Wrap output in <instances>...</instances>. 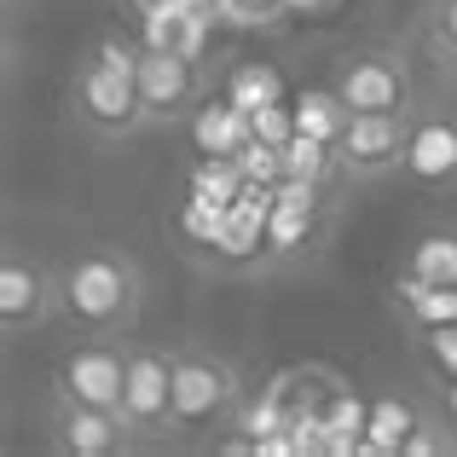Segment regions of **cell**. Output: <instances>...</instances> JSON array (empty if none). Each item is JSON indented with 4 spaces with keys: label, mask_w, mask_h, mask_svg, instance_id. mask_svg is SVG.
I'll list each match as a JSON object with an SVG mask.
<instances>
[{
    "label": "cell",
    "mask_w": 457,
    "mask_h": 457,
    "mask_svg": "<svg viewBox=\"0 0 457 457\" xmlns=\"http://www.w3.org/2000/svg\"><path fill=\"white\" fill-rule=\"evenodd\" d=\"M365 417H370V405L359 400V394L336 388L330 405H324V452H330V457L359 452V446H365Z\"/></svg>",
    "instance_id": "2e32d148"
},
{
    "label": "cell",
    "mask_w": 457,
    "mask_h": 457,
    "mask_svg": "<svg viewBox=\"0 0 457 457\" xmlns=\"http://www.w3.org/2000/svg\"><path fill=\"white\" fill-rule=\"evenodd\" d=\"M405 272H417L435 290H457V226H428L405 249Z\"/></svg>",
    "instance_id": "5bb4252c"
},
{
    "label": "cell",
    "mask_w": 457,
    "mask_h": 457,
    "mask_svg": "<svg viewBox=\"0 0 457 457\" xmlns=\"http://www.w3.org/2000/svg\"><path fill=\"white\" fill-rule=\"evenodd\" d=\"M347 122H353V111L342 104V93H336V87L302 93V99H295V116H290L295 134H312V139H324V145H336V139L347 134Z\"/></svg>",
    "instance_id": "9a60e30c"
},
{
    "label": "cell",
    "mask_w": 457,
    "mask_h": 457,
    "mask_svg": "<svg viewBox=\"0 0 457 457\" xmlns=\"http://www.w3.org/2000/svg\"><path fill=\"white\" fill-rule=\"evenodd\" d=\"M244 405V377L232 359L179 347L174 353V435H209L226 428Z\"/></svg>",
    "instance_id": "3957f363"
},
{
    "label": "cell",
    "mask_w": 457,
    "mask_h": 457,
    "mask_svg": "<svg viewBox=\"0 0 457 457\" xmlns=\"http://www.w3.org/2000/svg\"><path fill=\"white\" fill-rule=\"evenodd\" d=\"M394 307H400L405 330H417V336L457 324V290H435V284H423L405 267H400V278H394Z\"/></svg>",
    "instance_id": "4fadbf2b"
},
{
    "label": "cell",
    "mask_w": 457,
    "mask_h": 457,
    "mask_svg": "<svg viewBox=\"0 0 457 457\" xmlns=\"http://www.w3.org/2000/svg\"><path fill=\"white\" fill-rule=\"evenodd\" d=\"M6 6H23V0H6Z\"/></svg>",
    "instance_id": "44dd1931"
},
{
    "label": "cell",
    "mask_w": 457,
    "mask_h": 457,
    "mask_svg": "<svg viewBox=\"0 0 457 457\" xmlns=\"http://www.w3.org/2000/svg\"><path fill=\"white\" fill-rule=\"evenodd\" d=\"M428 29H435V41L457 58V0H440V6H435V23H428Z\"/></svg>",
    "instance_id": "ffe728a7"
},
{
    "label": "cell",
    "mask_w": 457,
    "mask_h": 457,
    "mask_svg": "<svg viewBox=\"0 0 457 457\" xmlns=\"http://www.w3.org/2000/svg\"><path fill=\"white\" fill-rule=\"evenodd\" d=\"M423 405L417 400H400V394H377L370 400V417H365V446L359 457H405V440L417 435L423 423Z\"/></svg>",
    "instance_id": "7c38bea8"
},
{
    "label": "cell",
    "mask_w": 457,
    "mask_h": 457,
    "mask_svg": "<svg viewBox=\"0 0 457 457\" xmlns=\"http://www.w3.org/2000/svg\"><path fill=\"white\" fill-rule=\"evenodd\" d=\"M405 174L428 179H457V116H411V139H405Z\"/></svg>",
    "instance_id": "8fae6325"
},
{
    "label": "cell",
    "mask_w": 457,
    "mask_h": 457,
    "mask_svg": "<svg viewBox=\"0 0 457 457\" xmlns=\"http://www.w3.org/2000/svg\"><path fill=\"white\" fill-rule=\"evenodd\" d=\"M417 342H423L428 365H435L446 382H457V324H446V330H428V336H417Z\"/></svg>",
    "instance_id": "d6986e66"
},
{
    "label": "cell",
    "mask_w": 457,
    "mask_h": 457,
    "mask_svg": "<svg viewBox=\"0 0 457 457\" xmlns=\"http://www.w3.org/2000/svg\"><path fill=\"white\" fill-rule=\"evenodd\" d=\"M330 87L342 93V104L353 116H365V111H411V70H405L400 53H382V46L342 58Z\"/></svg>",
    "instance_id": "8992f818"
},
{
    "label": "cell",
    "mask_w": 457,
    "mask_h": 457,
    "mask_svg": "<svg viewBox=\"0 0 457 457\" xmlns=\"http://www.w3.org/2000/svg\"><path fill=\"white\" fill-rule=\"evenodd\" d=\"M122 417L139 440L174 435V353L128 342V382H122Z\"/></svg>",
    "instance_id": "277c9868"
},
{
    "label": "cell",
    "mask_w": 457,
    "mask_h": 457,
    "mask_svg": "<svg viewBox=\"0 0 457 457\" xmlns=\"http://www.w3.org/2000/svg\"><path fill=\"white\" fill-rule=\"evenodd\" d=\"M284 12V0H220L214 18L220 23H237V29H255V23H272Z\"/></svg>",
    "instance_id": "ac0fdd59"
},
{
    "label": "cell",
    "mask_w": 457,
    "mask_h": 457,
    "mask_svg": "<svg viewBox=\"0 0 457 457\" xmlns=\"http://www.w3.org/2000/svg\"><path fill=\"white\" fill-rule=\"evenodd\" d=\"M405 139H411V111H365L336 139V162L347 179H382L405 168Z\"/></svg>",
    "instance_id": "5b68a950"
},
{
    "label": "cell",
    "mask_w": 457,
    "mask_h": 457,
    "mask_svg": "<svg viewBox=\"0 0 457 457\" xmlns=\"http://www.w3.org/2000/svg\"><path fill=\"white\" fill-rule=\"evenodd\" d=\"M122 382H128V342L122 336H93L58 365V400H87L122 411Z\"/></svg>",
    "instance_id": "9c48e42d"
},
{
    "label": "cell",
    "mask_w": 457,
    "mask_h": 457,
    "mask_svg": "<svg viewBox=\"0 0 457 457\" xmlns=\"http://www.w3.org/2000/svg\"><path fill=\"white\" fill-rule=\"evenodd\" d=\"M64 312L58 295V272L41 267L29 255H6L0 261V330L6 336H29L41 324H53Z\"/></svg>",
    "instance_id": "52a82bcc"
},
{
    "label": "cell",
    "mask_w": 457,
    "mask_h": 457,
    "mask_svg": "<svg viewBox=\"0 0 457 457\" xmlns=\"http://www.w3.org/2000/svg\"><path fill=\"white\" fill-rule=\"evenodd\" d=\"M64 319L87 336H128L145 307V272L128 249H81L70 267H58Z\"/></svg>",
    "instance_id": "6da1fadb"
},
{
    "label": "cell",
    "mask_w": 457,
    "mask_h": 457,
    "mask_svg": "<svg viewBox=\"0 0 457 457\" xmlns=\"http://www.w3.org/2000/svg\"><path fill=\"white\" fill-rule=\"evenodd\" d=\"M330 174H342V162H336V145H324V139H312V134H290V139H284V179L324 186Z\"/></svg>",
    "instance_id": "e0dca14e"
},
{
    "label": "cell",
    "mask_w": 457,
    "mask_h": 457,
    "mask_svg": "<svg viewBox=\"0 0 457 457\" xmlns=\"http://www.w3.org/2000/svg\"><path fill=\"white\" fill-rule=\"evenodd\" d=\"M134 428L122 411L111 405H87V400H58L53 405V446L64 457H116L134 446Z\"/></svg>",
    "instance_id": "30bf717a"
},
{
    "label": "cell",
    "mask_w": 457,
    "mask_h": 457,
    "mask_svg": "<svg viewBox=\"0 0 457 457\" xmlns=\"http://www.w3.org/2000/svg\"><path fill=\"white\" fill-rule=\"evenodd\" d=\"M203 64L186 53H162V46H145L139 53V99H145V116L156 128L162 122H186L203 104Z\"/></svg>",
    "instance_id": "ba28073f"
},
{
    "label": "cell",
    "mask_w": 457,
    "mask_h": 457,
    "mask_svg": "<svg viewBox=\"0 0 457 457\" xmlns=\"http://www.w3.org/2000/svg\"><path fill=\"white\" fill-rule=\"evenodd\" d=\"M139 53L145 46L122 41V35H99V46L81 58L76 81H70L76 122L93 128L99 139H128L139 128H151L145 99H139Z\"/></svg>",
    "instance_id": "7a4b0ae2"
}]
</instances>
